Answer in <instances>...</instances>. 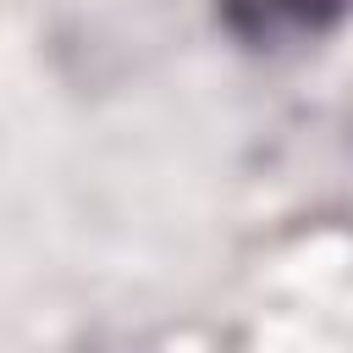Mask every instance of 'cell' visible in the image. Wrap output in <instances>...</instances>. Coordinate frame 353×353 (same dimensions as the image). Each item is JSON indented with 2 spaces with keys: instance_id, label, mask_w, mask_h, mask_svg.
<instances>
[{
  "instance_id": "6da1fadb",
  "label": "cell",
  "mask_w": 353,
  "mask_h": 353,
  "mask_svg": "<svg viewBox=\"0 0 353 353\" xmlns=\"http://www.w3.org/2000/svg\"><path fill=\"white\" fill-rule=\"evenodd\" d=\"M347 0H221L226 28L243 44H287L303 33H325Z\"/></svg>"
}]
</instances>
